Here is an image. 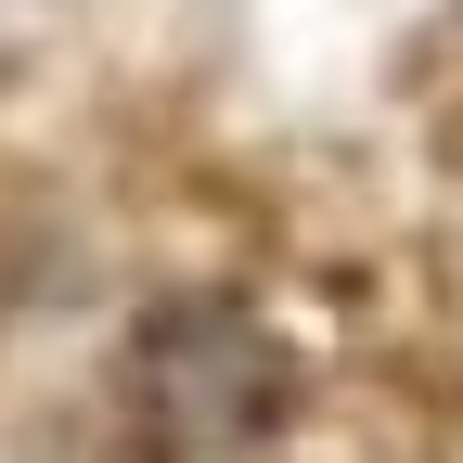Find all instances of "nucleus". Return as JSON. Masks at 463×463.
I'll use <instances>...</instances> for the list:
<instances>
[{"instance_id":"f257e3e1","label":"nucleus","mask_w":463,"mask_h":463,"mask_svg":"<svg viewBox=\"0 0 463 463\" xmlns=\"http://www.w3.org/2000/svg\"><path fill=\"white\" fill-rule=\"evenodd\" d=\"M283 347L258 309H232V297H167L129 347V412L155 450H181V463H219V450H245L283 425Z\"/></svg>"}]
</instances>
